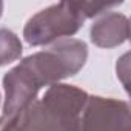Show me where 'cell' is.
Listing matches in <instances>:
<instances>
[{"label":"cell","mask_w":131,"mask_h":131,"mask_svg":"<svg viewBox=\"0 0 131 131\" xmlns=\"http://www.w3.org/2000/svg\"><path fill=\"white\" fill-rule=\"evenodd\" d=\"M86 20L79 2L54 3L34 14L23 28V39L31 46H49L74 36Z\"/></svg>","instance_id":"2"},{"label":"cell","mask_w":131,"mask_h":131,"mask_svg":"<svg viewBox=\"0 0 131 131\" xmlns=\"http://www.w3.org/2000/svg\"><path fill=\"white\" fill-rule=\"evenodd\" d=\"M25 59L43 86H51L67 77L76 76L85 67L88 46L79 39H63Z\"/></svg>","instance_id":"3"},{"label":"cell","mask_w":131,"mask_h":131,"mask_svg":"<svg viewBox=\"0 0 131 131\" xmlns=\"http://www.w3.org/2000/svg\"><path fill=\"white\" fill-rule=\"evenodd\" d=\"M86 100L88 94L82 88L54 83L22 117L31 131H79Z\"/></svg>","instance_id":"1"},{"label":"cell","mask_w":131,"mask_h":131,"mask_svg":"<svg viewBox=\"0 0 131 131\" xmlns=\"http://www.w3.org/2000/svg\"><path fill=\"white\" fill-rule=\"evenodd\" d=\"M129 37L128 17L117 11H108L97 17L91 25L90 39L99 48H116L123 45Z\"/></svg>","instance_id":"6"},{"label":"cell","mask_w":131,"mask_h":131,"mask_svg":"<svg viewBox=\"0 0 131 131\" xmlns=\"http://www.w3.org/2000/svg\"><path fill=\"white\" fill-rule=\"evenodd\" d=\"M5 103L0 114V129L20 117L36 100L39 91L43 88L36 71L23 59L19 65L11 68L3 77Z\"/></svg>","instance_id":"4"},{"label":"cell","mask_w":131,"mask_h":131,"mask_svg":"<svg viewBox=\"0 0 131 131\" xmlns=\"http://www.w3.org/2000/svg\"><path fill=\"white\" fill-rule=\"evenodd\" d=\"M2 13H3V3L0 2V17H2Z\"/></svg>","instance_id":"9"},{"label":"cell","mask_w":131,"mask_h":131,"mask_svg":"<svg viewBox=\"0 0 131 131\" xmlns=\"http://www.w3.org/2000/svg\"><path fill=\"white\" fill-rule=\"evenodd\" d=\"M117 77L122 80L125 90H128V52L117 60Z\"/></svg>","instance_id":"8"},{"label":"cell","mask_w":131,"mask_h":131,"mask_svg":"<svg viewBox=\"0 0 131 131\" xmlns=\"http://www.w3.org/2000/svg\"><path fill=\"white\" fill-rule=\"evenodd\" d=\"M129 105L125 100L88 96L79 131H129Z\"/></svg>","instance_id":"5"},{"label":"cell","mask_w":131,"mask_h":131,"mask_svg":"<svg viewBox=\"0 0 131 131\" xmlns=\"http://www.w3.org/2000/svg\"><path fill=\"white\" fill-rule=\"evenodd\" d=\"M23 51L22 40L16 32L6 28H0V67L9 65L20 59Z\"/></svg>","instance_id":"7"}]
</instances>
